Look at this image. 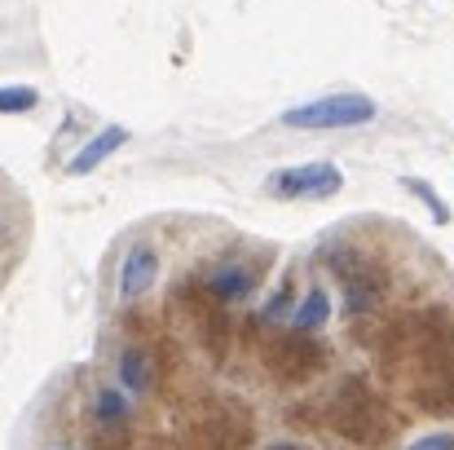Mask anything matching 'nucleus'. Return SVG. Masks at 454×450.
<instances>
[{"mask_svg":"<svg viewBox=\"0 0 454 450\" xmlns=\"http://www.w3.org/2000/svg\"><path fill=\"white\" fill-rule=\"evenodd\" d=\"M322 429H331L348 446L375 450L393 433V415H388L384 398L362 375H348V380L331 384V393L322 398Z\"/></svg>","mask_w":454,"mask_h":450,"instance_id":"1","label":"nucleus"},{"mask_svg":"<svg viewBox=\"0 0 454 450\" xmlns=\"http://www.w3.org/2000/svg\"><path fill=\"white\" fill-rule=\"evenodd\" d=\"M326 362H331L326 344H317L313 336H301V331H278L261 349V367L278 389H309L326 371Z\"/></svg>","mask_w":454,"mask_h":450,"instance_id":"2","label":"nucleus"},{"mask_svg":"<svg viewBox=\"0 0 454 450\" xmlns=\"http://www.w3.org/2000/svg\"><path fill=\"white\" fill-rule=\"evenodd\" d=\"M375 120V102L362 93H331V98H313L304 107H292L283 115L287 129H313V133H331V129H357Z\"/></svg>","mask_w":454,"mask_h":450,"instance_id":"3","label":"nucleus"},{"mask_svg":"<svg viewBox=\"0 0 454 450\" xmlns=\"http://www.w3.org/2000/svg\"><path fill=\"white\" fill-rule=\"evenodd\" d=\"M252 415L234 402H212L194 420V450H247L252 446Z\"/></svg>","mask_w":454,"mask_h":450,"instance_id":"4","label":"nucleus"},{"mask_svg":"<svg viewBox=\"0 0 454 450\" xmlns=\"http://www.w3.org/2000/svg\"><path fill=\"white\" fill-rule=\"evenodd\" d=\"M344 186V172L335 163H296V168H283L265 181L270 199H283V203H296V199H331L335 190Z\"/></svg>","mask_w":454,"mask_h":450,"instance_id":"5","label":"nucleus"},{"mask_svg":"<svg viewBox=\"0 0 454 450\" xmlns=\"http://www.w3.org/2000/svg\"><path fill=\"white\" fill-rule=\"evenodd\" d=\"M159 270H163V257H159L154 243H146V239L129 243L124 257H120V270H115V296L124 304L142 300L159 283Z\"/></svg>","mask_w":454,"mask_h":450,"instance_id":"6","label":"nucleus"},{"mask_svg":"<svg viewBox=\"0 0 454 450\" xmlns=\"http://www.w3.org/2000/svg\"><path fill=\"white\" fill-rule=\"evenodd\" d=\"M199 283H203V292L216 300L221 309H230V304H243V300L261 288V270H256L252 261H221V265H212Z\"/></svg>","mask_w":454,"mask_h":450,"instance_id":"7","label":"nucleus"},{"mask_svg":"<svg viewBox=\"0 0 454 450\" xmlns=\"http://www.w3.org/2000/svg\"><path fill=\"white\" fill-rule=\"evenodd\" d=\"M384 296H388V283H384V274H380L371 261H362V265L340 283V309H344V318H353V322L380 313Z\"/></svg>","mask_w":454,"mask_h":450,"instance_id":"8","label":"nucleus"},{"mask_svg":"<svg viewBox=\"0 0 454 450\" xmlns=\"http://www.w3.org/2000/svg\"><path fill=\"white\" fill-rule=\"evenodd\" d=\"M411 402L424 411V415H454V362L442 367H424L411 375Z\"/></svg>","mask_w":454,"mask_h":450,"instance_id":"9","label":"nucleus"},{"mask_svg":"<svg viewBox=\"0 0 454 450\" xmlns=\"http://www.w3.org/2000/svg\"><path fill=\"white\" fill-rule=\"evenodd\" d=\"M159 380V362L146 344H124L115 353V384L129 393V398H146Z\"/></svg>","mask_w":454,"mask_h":450,"instance_id":"10","label":"nucleus"},{"mask_svg":"<svg viewBox=\"0 0 454 450\" xmlns=\"http://www.w3.org/2000/svg\"><path fill=\"white\" fill-rule=\"evenodd\" d=\"M89 415L98 429H129L133 424V398L120 384H98L89 398Z\"/></svg>","mask_w":454,"mask_h":450,"instance_id":"11","label":"nucleus"},{"mask_svg":"<svg viewBox=\"0 0 454 450\" xmlns=\"http://www.w3.org/2000/svg\"><path fill=\"white\" fill-rule=\"evenodd\" d=\"M124 142H129V129H124V124H111V129H102L93 142H84V146L71 154L67 172H71V177H84V172L102 168V163H106V159H111V154H115L120 146H124Z\"/></svg>","mask_w":454,"mask_h":450,"instance_id":"12","label":"nucleus"},{"mask_svg":"<svg viewBox=\"0 0 454 450\" xmlns=\"http://www.w3.org/2000/svg\"><path fill=\"white\" fill-rule=\"evenodd\" d=\"M194 340H199V349L212 362H221L230 353V344H234V318H230V309H207L203 318H194Z\"/></svg>","mask_w":454,"mask_h":450,"instance_id":"13","label":"nucleus"},{"mask_svg":"<svg viewBox=\"0 0 454 450\" xmlns=\"http://www.w3.org/2000/svg\"><path fill=\"white\" fill-rule=\"evenodd\" d=\"M331 318V296L322 283H313L296 304H292V318H287V331H301V336H313L322 322Z\"/></svg>","mask_w":454,"mask_h":450,"instance_id":"14","label":"nucleus"},{"mask_svg":"<svg viewBox=\"0 0 454 450\" xmlns=\"http://www.w3.org/2000/svg\"><path fill=\"white\" fill-rule=\"evenodd\" d=\"M292 296H296V279H283V283H278V292L261 304L256 327H270V322H278V318H292Z\"/></svg>","mask_w":454,"mask_h":450,"instance_id":"15","label":"nucleus"},{"mask_svg":"<svg viewBox=\"0 0 454 450\" xmlns=\"http://www.w3.org/2000/svg\"><path fill=\"white\" fill-rule=\"evenodd\" d=\"M35 107H40V93L31 84H0V115H22Z\"/></svg>","mask_w":454,"mask_h":450,"instance_id":"16","label":"nucleus"},{"mask_svg":"<svg viewBox=\"0 0 454 450\" xmlns=\"http://www.w3.org/2000/svg\"><path fill=\"white\" fill-rule=\"evenodd\" d=\"M89 450H129V429H93Z\"/></svg>","mask_w":454,"mask_h":450,"instance_id":"17","label":"nucleus"},{"mask_svg":"<svg viewBox=\"0 0 454 450\" xmlns=\"http://www.w3.org/2000/svg\"><path fill=\"white\" fill-rule=\"evenodd\" d=\"M406 450H454V429H433V433L415 438Z\"/></svg>","mask_w":454,"mask_h":450,"instance_id":"18","label":"nucleus"},{"mask_svg":"<svg viewBox=\"0 0 454 450\" xmlns=\"http://www.w3.org/2000/svg\"><path fill=\"white\" fill-rule=\"evenodd\" d=\"M415 194H419V199H424V203L433 208V217H442V221H446V203H442V199H437V194H433V190H428L424 181H415Z\"/></svg>","mask_w":454,"mask_h":450,"instance_id":"19","label":"nucleus"},{"mask_svg":"<svg viewBox=\"0 0 454 450\" xmlns=\"http://www.w3.org/2000/svg\"><path fill=\"white\" fill-rule=\"evenodd\" d=\"M265 450H309V446H301V442H270Z\"/></svg>","mask_w":454,"mask_h":450,"instance_id":"20","label":"nucleus"},{"mask_svg":"<svg viewBox=\"0 0 454 450\" xmlns=\"http://www.w3.org/2000/svg\"><path fill=\"white\" fill-rule=\"evenodd\" d=\"M9 239V221H4V212H0V243Z\"/></svg>","mask_w":454,"mask_h":450,"instance_id":"21","label":"nucleus"}]
</instances>
